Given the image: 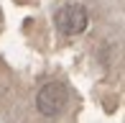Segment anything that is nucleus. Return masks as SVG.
I'll list each match as a JSON object with an SVG mask.
<instances>
[{
	"mask_svg": "<svg viewBox=\"0 0 125 123\" xmlns=\"http://www.w3.org/2000/svg\"><path fill=\"white\" fill-rule=\"evenodd\" d=\"M56 26H59V31L66 33V36H77V33L87 31V26H89V13H87V8L79 5V3L64 5V8L56 13Z\"/></svg>",
	"mask_w": 125,
	"mask_h": 123,
	"instance_id": "nucleus-1",
	"label": "nucleus"
},
{
	"mask_svg": "<svg viewBox=\"0 0 125 123\" xmlns=\"http://www.w3.org/2000/svg\"><path fill=\"white\" fill-rule=\"evenodd\" d=\"M66 90L64 85H59V82H49V85H43L41 90L36 95V108L41 110L43 115H49V118H54V115H59L61 110H64L66 105Z\"/></svg>",
	"mask_w": 125,
	"mask_h": 123,
	"instance_id": "nucleus-2",
	"label": "nucleus"
},
{
	"mask_svg": "<svg viewBox=\"0 0 125 123\" xmlns=\"http://www.w3.org/2000/svg\"><path fill=\"white\" fill-rule=\"evenodd\" d=\"M0 26H3V10H0Z\"/></svg>",
	"mask_w": 125,
	"mask_h": 123,
	"instance_id": "nucleus-3",
	"label": "nucleus"
}]
</instances>
